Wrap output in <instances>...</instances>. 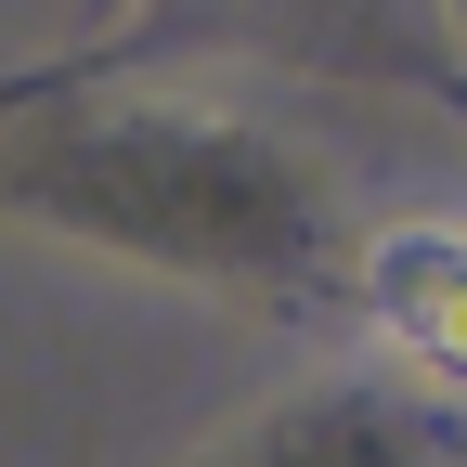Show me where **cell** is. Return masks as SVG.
Masks as SVG:
<instances>
[{"mask_svg":"<svg viewBox=\"0 0 467 467\" xmlns=\"http://www.w3.org/2000/svg\"><path fill=\"white\" fill-rule=\"evenodd\" d=\"M364 273H377V325L416 350L429 377L467 389V221H389Z\"/></svg>","mask_w":467,"mask_h":467,"instance_id":"6da1fadb","label":"cell"}]
</instances>
